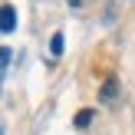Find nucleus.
<instances>
[{
    "mask_svg": "<svg viewBox=\"0 0 135 135\" xmlns=\"http://www.w3.org/2000/svg\"><path fill=\"white\" fill-rule=\"evenodd\" d=\"M50 53H53V56H59V53H63V33H53V40H50Z\"/></svg>",
    "mask_w": 135,
    "mask_h": 135,
    "instance_id": "obj_4",
    "label": "nucleus"
},
{
    "mask_svg": "<svg viewBox=\"0 0 135 135\" xmlns=\"http://www.w3.org/2000/svg\"><path fill=\"white\" fill-rule=\"evenodd\" d=\"M92 115H96L92 109H79V112H76V119H73V125H76V129H89Z\"/></svg>",
    "mask_w": 135,
    "mask_h": 135,
    "instance_id": "obj_3",
    "label": "nucleus"
},
{
    "mask_svg": "<svg viewBox=\"0 0 135 135\" xmlns=\"http://www.w3.org/2000/svg\"><path fill=\"white\" fill-rule=\"evenodd\" d=\"M69 7H73V10H86V7H89V0H69Z\"/></svg>",
    "mask_w": 135,
    "mask_h": 135,
    "instance_id": "obj_5",
    "label": "nucleus"
},
{
    "mask_svg": "<svg viewBox=\"0 0 135 135\" xmlns=\"http://www.w3.org/2000/svg\"><path fill=\"white\" fill-rule=\"evenodd\" d=\"M0 30L3 33H13V26H17V7L13 3H3V10H0Z\"/></svg>",
    "mask_w": 135,
    "mask_h": 135,
    "instance_id": "obj_2",
    "label": "nucleus"
},
{
    "mask_svg": "<svg viewBox=\"0 0 135 135\" xmlns=\"http://www.w3.org/2000/svg\"><path fill=\"white\" fill-rule=\"evenodd\" d=\"M115 96H119V79L109 76V79L102 83V89H99V99H102L105 105H112V102H115Z\"/></svg>",
    "mask_w": 135,
    "mask_h": 135,
    "instance_id": "obj_1",
    "label": "nucleus"
}]
</instances>
